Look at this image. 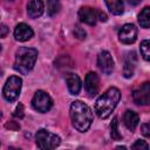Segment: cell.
Segmentation results:
<instances>
[{
	"label": "cell",
	"instance_id": "cell-21",
	"mask_svg": "<svg viewBox=\"0 0 150 150\" xmlns=\"http://www.w3.org/2000/svg\"><path fill=\"white\" fill-rule=\"evenodd\" d=\"M149 48H150V45H149V40H143L141 42V54L143 56V59L145 61H149L150 60V52H149Z\"/></svg>",
	"mask_w": 150,
	"mask_h": 150
},
{
	"label": "cell",
	"instance_id": "cell-2",
	"mask_svg": "<svg viewBox=\"0 0 150 150\" xmlns=\"http://www.w3.org/2000/svg\"><path fill=\"white\" fill-rule=\"evenodd\" d=\"M121 98V93L117 88L110 87L95 102V112L100 118H107L111 115Z\"/></svg>",
	"mask_w": 150,
	"mask_h": 150
},
{
	"label": "cell",
	"instance_id": "cell-3",
	"mask_svg": "<svg viewBox=\"0 0 150 150\" xmlns=\"http://www.w3.org/2000/svg\"><path fill=\"white\" fill-rule=\"evenodd\" d=\"M38 59V50L34 48L21 47L15 53V61H14V69L20 74L29 73Z\"/></svg>",
	"mask_w": 150,
	"mask_h": 150
},
{
	"label": "cell",
	"instance_id": "cell-4",
	"mask_svg": "<svg viewBox=\"0 0 150 150\" xmlns=\"http://www.w3.org/2000/svg\"><path fill=\"white\" fill-rule=\"evenodd\" d=\"M35 139L39 149H55L61 142V138L57 135L45 129H40L36 132Z\"/></svg>",
	"mask_w": 150,
	"mask_h": 150
},
{
	"label": "cell",
	"instance_id": "cell-8",
	"mask_svg": "<svg viewBox=\"0 0 150 150\" xmlns=\"http://www.w3.org/2000/svg\"><path fill=\"white\" fill-rule=\"evenodd\" d=\"M97 66H98L100 70L105 75H110L112 73L114 60H112V56L110 55L109 52H107V50L100 52V54L97 56Z\"/></svg>",
	"mask_w": 150,
	"mask_h": 150
},
{
	"label": "cell",
	"instance_id": "cell-1",
	"mask_svg": "<svg viewBox=\"0 0 150 150\" xmlns=\"http://www.w3.org/2000/svg\"><path fill=\"white\" fill-rule=\"evenodd\" d=\"M70 118L73 127L80 132H84L91 125L93 112L82 101H74L70 104Z\"/></svg>",
	"mask_w": 150,
	"mask_h": 150
},
{
	"label": "cell",
	"instance_id": "cell-24",
	"mask_svg": "<svg viewBox=\"0 0 150 150\" xmlns=\"http://www.w3.org/2000/svg\"><path fill=\"white\" fill-rule=\"evenodd\" d=\"M14 116L15 117H19V118H22L23 117V105L21 103L18 104V107H16V109L14 111Z\"/></svg>",
	"mask_w": 150,
	"mask_h": 150
},
{
	"label": "cell",
	"instance_id": "cell-9",
	"mask_svg": "<svg viewBox=\"0 0 150 150\" xmlns=\"http://www.w3.org/2000/svg\"><path fill=\"white\" fill-rule=\"evenodd\" d=\"M84 89L87 91V94L90 97H94L97 95L98 89H100V79L97 76L96 73L94 71H89L86 75L84 79Z\"/></svg>",
	"mask_w": 150,
	"mask_h": 150
},
{
	"label": "cell",
	"instance_id": "cell-11",
	"mask_svg": "<svg viewBox=\"0 0 150 150\" xmlns=\"http://www.w3.org/2000/svg\"><path fill=\"white\" fill-rule=\"evenodd\" d=\"M79 19L81 20V22H84L87 25L93 26L96 23L97 12H96V9H94L89 6H83L79 11Z\"/></svg>",
	"mask_w": 150,
	"mask_h": 150
},
{
	"label": "cell",
	"instance_id": "cell-27",
	"mask_svg": "<svg viewBox=\"0 0 150 150\" xmlns=\"http://www.w3.org/2000/svg\"><path fill=\"white\" fill-rule=\"evenodd\" d=\"M97 19H100L101 21L105 22V21L108 20V16H107V14L103 13V12H97Z\"/></svg>",
	"mask_w": 150,
	"mask_h": 150
},
{
	"label": "cell",
	"instance_id": "cell-17",
	"mask_svg": "<svg viewBox=\"0 0 150 150\" xmlns=\"http://www.w3.org/2000/svg\"><path fill=\"white\" fill-rule=\"evenodd\" d=\"M108 9L114 14V15H120L124 11V5L122 0H104Z\"/></svg>",
	"mask_w": 150,
	"mask_h": 150
},
{
	"label": "cell",
	"instance_id": "cell-6",
	"mask_svg": "<svg viewBox=\"0 0 150 150\" xmlns=\"http://www.w3.org/2000/svg\"><path fill=\"white\" fill-rule=\"evenodd\" d=\"M32 105L39 112H47L48 110H50L53 105V100L47 93L42 90H38L33 96Z\"/></svg>",
	"mask_w": 150,
	"mask_h": 150
},
{
	"label": "cell",
	"instance_id": "cell-29",
	"mask_svg": "<svg viewBox=\"0 0 150 150\" xmlns=\"http://www.w3.org/2000/svg\"><path fill=\"white\" fill-rule=\"evenodd\" d=\"M0 50H1V46H0Z\"/></svg>",
	"mask_w": 150,
	"mask_h": 150
},
{
	"label": "cell",
	"instance_id": "cell-28",
	"mask_svg": "<svg viewBox=\"0 0 150 150\" xmlns=\"http://www.w3.org/2000/svg\"><path fill=\"white\" fill-rule=\"evenodd\" d=\"M142 0H128V2L130 4V5H134V6H136V5H138L139 2H141Z\"/></svg>",
	"mask_w": 150,
	"mask_h": 150
},
{
	"label": "cell",
	"instance_id": "cell-18",
	"mask_svg": "<svg viewBox=\"0 0 150 150\" xmlns=\"http://www.w3.org/2000/svg\"><path fill=\"white\" fill-rule=\"evenodd\" d=\"M138 22L143 28H149L150 26V8L144 7L138 14Z\"/></svg>",
	"mask_w": 150,
	"mask_h": 150
},
{
	"label": "cell",
	"instance_id": "cell-14",
	"mask_svg": "<svg viewBox=\"0 0 150 150\" xmlns=\"http://www.w3.org/2000/svg\"><path fill=\"white\" fill-rule=\"evenodd\" d=\"M45 9L42 0H30L27 5V14L32 19H36L42 15Z\"/></svg>",
	"mask_w": 150,
	"mask_h": 150
},
{
	"label": "cell",
	"instance_id": "cell-5",
	"mask_svg": "<svg viewBox=\"0 0 150 150\" xmlns=\"http://www.w3.org/2000/svg\"><path fill=\"white\" fill-rule=\"evenodd\" d=\"M21 86H22V80L19 76H11L2 89V95L6 101L8 102H14L21 91Z\"/></svg>",
	"mask_w": 150,
	"mask_h": 150
},
{
	"label": "cell",
	"instance_id": "cell-30",
	"mask_svg": "<svg viewBox=\"0 0 150 150\" xmlns=\"http://www.w3.org/2000/svg\"><path fill=\"white\" fill-rule=\"evenodd\" d=\"M8 1H13V0H8Z\"/></svg>",
	"mask_w": 150,
	"mask_h": 150
},
{
	"label": "cell",
	"instance_id": "cell-23",
	"mask_svg": "<svg viewBox=\"0 0 150 150\" xmlns=\"http://www.w3.org/2000/svg\"><path fill=\"white\" fill-rule=\"evenodd\" d=\"M131 148H132V149H149V145H148L146 142H144V141H142V139H138V141H136V142L131 145Z\"/></svg>",
	"mask_w": 150,
	"mask_h": 150
},
{
	"label": "cell",
	"instance_id": "cell-26",
	"mask_svg": "<svg viewBox=\"0 0 150 150\" xmlns=\"http://www.w3.org/2000/svg\"><path fill=\"white\" fill-rule=\"evenodd\" d=\"M8 33V28L6 25H0V38H4L6 36Z\"/></svg>",
	"mask_w": 150,
	"mask_h": 150
},
{
	"label": "cell",
	"instance_id": "cell-20",
	"mask_svg": "<svg viewBox=\"0 0 150 150\" xmlns=\"http://www.w3.org/2000/svg\"><path fill=\"white\" fill-rule=\"evenodd\" d=\"M110 136L114 141H120L122 138V135L118 131V122H117V117L112 118V122L110 124Z\"/></svg>",
	"mask_w": 150,
	"mask_h": 150
},
{
	"label": "cell",
	"instance_id": "cell-7",
	"mask_svg": "<svg viewBox=\"0 0 150 150\" xmlns=\"http://www.w3.org/2000/svg\"><path fill=\"white\" fill-rule=\"evenodd\" d=\"M132 100L138 105H146L150 102V83L144 82L132 90Z\"/></svg>",
	"mask_w": 150,
	"mask_h": 150
},
{
	"label": "cell",
	"instance_id": "cell-25",
	"mask_svg": "<svg viewBox=\"0 0 150 150\" xmlns=\"http://www.w3.org/2000/svg\"><path fill=\"white\" fill-rule=\"evenodd\" d=\"M142 129V134L145 136V137H149L150 136V127H149V123H145L141 127Z\"/></svg>",
	"mask_w": 150,
	"mask_h": 150
},
{
	"label": "cell",
	"instance_id": "cell-12",
	"mask_svg": "<svg viewBox=\"0 0 150 150\" xmlns=\"http://www.w3.org/2000/svg\"><path fill=\"white\" fill-rule=\"evenodd\" d=\"M33 34H34L33 33V29L28 25H26L23 22L16 25V27L14 29V36H15V39L18 41H21V42H25V41L29 40L33 36Z\"/></svg>",
	"mask_w": 150,
	"mask_h": 150
},
{
	"label": "cell",
	"instance_id": "cell-22",
	"mask_svg": "<svg viewBox=\"0 0 150 150\" xmlns=\"http://www.w3.org/2000/svg\"><path fill=\"white\" fill-rule=\"evenodd\" d=\"M73 33H74L75 38H77L79 40H83V39H86V35H87L86 30H84L83 28H81L80 26H75V28H74Z\"/></svg>",
	"mask_w": 150,
	"mask_h": 150
},
{
	"label": "cell",
	"instance_id": "cell-19",
	"mask_svg": "<svg viewBox=\"0 0 150 150\" xmlns=\"http://www.w3.org/2000/svg\"><path fill=\"white\" fill-rule=\"evenodd\" d=\"M60 8H61V5L59 0H47V14L49 16L57 14Z\"/></svg>",
	"mask_w": 150,
	"mask_h": 150
},
{
	"label": "cell",
	"instance_id": "cell-13",
	"mask_svg": "<svg viewBox=\"0 0 150 150\" xmlns=\"http://www.w3.org/2000/svg\"><path fill=\"white\" fill-rule=\"evenodd\" d=\"M136 55L134 52H130L127 54L124 59V67H123V75L127 79H130L134 76L135 67H136Z\"/></svg>",
	"mask_w": 150,
	"mask_h": 150
},
{
	"label": "cell",
	"instance_id": "cell-10",
	"mask_svg": "<svg viewBox=\"0 0 150 150\" xmlns=\"http://www.w3.org/2000/svg\"><path fill=\"white\" fill-rule=\"evenodd\" d=\"M118 38H120V41L125 45L134 43L137 38V28L132 23H127L120 29Z\"/></svg>",
	"mask_w": 150,
	"mask_h": 150
},
{
	"label": "cell",
	"instance_id": "cell-16",
	"mask_svg": "<svg viewBox=\"0 0 150 150\" xmlns=\"http://www.w3.org/2000/svg\"><path fill=\"white\" fill-rule=\"evenodd\" d=\"M138 121H139L138 115H137L135 111H132V110H127V111L124 112V115H123L124 125H125L129 130H131V131H134V130L136 129V127L138 125Z\"/></svg>",
	"mask_w": 150,
	"mask_h": 150
},
{
	"label": "cell",
	"instance_id": "cell-15",
	"mask_svg": "<svg viewBox=\"0 0 150 150\" xmlns=\"http://www.w3.org/2000/svg\"><path fill=\"white\" fill-rule=\"evenodd\" d=\"M66 83L68 87V90L71 95H77L81 90V80L79 75L74 73H69L66 75Z\"/></svg>",
	"mask_w": 150,
	"mask_h": 150
}]
</instances>
